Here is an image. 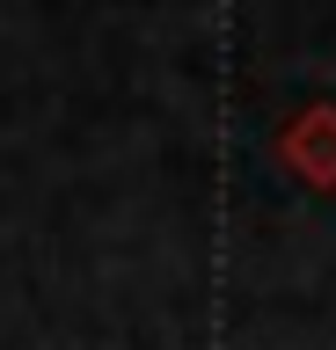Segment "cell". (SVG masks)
Here are the masks:
<instances>
[{
    "label": "cell",
    "mask_w": 336,
    "mask_h": 350,
    "mask_svg": "<svg viewBox=\"0 0 336 350\" xmlns=\"http://www.w3.org/2000/svg\"><path fill=\"white\" fill-rule=\"evenodd\" d=\"M270 153H278V168H285L292 183L336 190V103L292 109L285 124H278V139H270Z\"/></svg>",
    "instance_id": "obj_1"
}]
</instances>
